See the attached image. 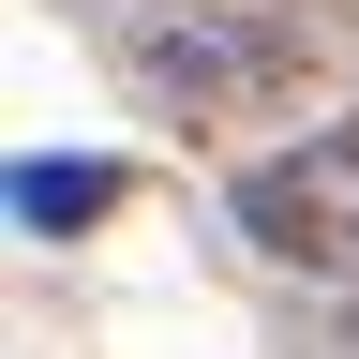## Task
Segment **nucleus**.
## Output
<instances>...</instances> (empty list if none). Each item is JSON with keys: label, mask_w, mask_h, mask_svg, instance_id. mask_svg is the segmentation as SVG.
Returning <instances> with one entry per match:
<instances>
[{"label": "nucleus", "mask_w": 359, "mask_h": 359, "mask_svg": "<svg viewBox=\"0 0 359 359\" xmlns=\"http://www.w3.org/2000/svg\"><path fill=\"white\" fill-rule=\"evenodd\" d=\"M240 240L269 269H299V285H359V105L314 120L299 150L240 165Z\"/></svg>", "instance_id": "nucleus-2"}, {"label": "nucleus", "mask_w": 359, "mask_h": 359, "mask_svg": "<svg viewBox=\"0 0 359 359\" xmlns=\"http://www.w3.org/2000/svg\"><path fill=\"white\" fill-rule=\"evenodd\" d=\"M344 60V15L330 0H150V15H120V75L180 105V135H224V120H285L314 105Z\"/></svg>", "instance_id": "nucleus-1"}, {"label": "nucleus", "mask_w": 359, "mask_h": 359, "mask_svg": "<svg viewBox=\"0 0 359 359\" xmlns=\"http://www.w3.org/2000/svg\"><path fill=\"white\" fill-rule=\"evenodd\" d=\"M120 195H135V180H120V165H90V150H75V165H45V150L15 165V224H30V240H75V224H105Z\"/></svg>", "instance_id": "nucleus-3"}]
</instances>
